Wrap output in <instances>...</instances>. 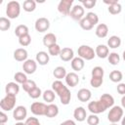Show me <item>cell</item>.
Wrapping results in <instances>:
<instances>
[{
    "instance_id": "44",
    "label": "cell",
    "mask_w": 125,
    "mask_h": 125,
    "mask_svg": "<svg viewBox=\"0 0 125 125\" xmlns=\"http://www.w3.org/2000/svg\"><path fill=\"white\" fill-rule=\"evenodd\" d=\"M87 123L88 125H99L100 123V118L97 116V114H91L87 117Z\"/></svg>"
},
{
    "instance_id": "13",
    "label": "cell",
    "mask_w": 125,
    "mask_h": 125,
    "mask_svg": "<svg viewBox=\"0 0 125 125\" xmlns=\"http://www.w3.org/2000/svg\"><path fill=\"white\" fill-rule=\"evenodd\" d=\"M73 117L78 122H83L87 119V112L83 106H77L73 111Z\"/></svg>"
},
{
    "instance_id": "47",
    "label": "cell",
    "mask_w": 125,
    "mask_h": 125,
    "mask_svg": "<svg viewBox=\"0 0 125 125\" xmlns=\"http://www.w3.org/2000/svg\"><path fill=\"white\" fill-rule=\"evenodd\" d=\"M117 92H118V94H120V95H122V96H124L125 95V83H119L118 85H117Z\"/></svg>"
},
{
    "instance_id": "4",
    "label": "cell",
    "mask_w": 125,
    "mask_h": 125,
    "mask_svg": "<svg viewBox=\"0 0 125 125\" xmlns=\"http://www.w3.org/2000/svg\"><path fill=\"white\" fill-rule=\"evenodd\" d=\"M16 96L14 95H7L1 100L0 102V107L3 111H10L12 109H15V105H16Z\"/></svg>"
},
{
    "instance_id": "28",
    "label": "cell",
    "mask_w": 125,
    "mask_h": 125,
    "mask_svg": "<svg viewBox=\"0 0 125 125\" xmlns=\"http://www.w3.org/2000/svg\"><path fill=\"white\" fill-rule=\"evenodd\" d=\"M42 97H43L44 102H47V103H49V104H52V103L55 101L56 93H55L53 90H46V91L43 92Z\"/></svg>"
},
{
    "instance_id": "51",
    "label": "cell",
    "mask_w": 125,
    "mask_h": 125,
    "mask_svg": "<svg viewBox=\"0 0 125 125\" xmlns=\"http://www.w3.org/2000/svg\"><path fill=\"white\" fill-rule=\"evenodd\" d=\"M121 105H122V107L123 108H125V95L122 97V99H121Z\"/></svg>"
},
{
    "instance_id": "19",
    "label": "cell",
    "mask_w": 125,
    "mask_h": 125,
    "mask_svg": "<svg viewBox=\"0 0 125 125\" xmlns=\"http://www.w3.org/2000/svg\"><path fill=\"white\" fill-rule=\"evenodd\" d=\"M70 65L74 71H80L83 69L85 65V62L80 57H76V58H73V60L70 62Z\"/></svg>"
},
{
    "instance_id": "1",
    "label": "cell",
    "mask_w": 125,
    "mask_h": 125,
    "mask_svg": "<svg viewBox=\"0 0 125 125\" xmlns=\"http://www.w3.org/2000/svg\"><path fill=\"white\" fill-rule=\"evenodd\" d=\"M52 90L59 96L60 101L62 104L66 105L70 103L71 93L68 90V88L61 80H56L52 83Z\"/></svg>"
},
{
    "instance_id": "2",
    "label": "cell",
    "mask_w": 125,
    "mask_h": 125,
    "mask_svg": "<svg viewBox=\"0 0 125 125\" xmlns=\"http://www.w3.org/2000/svg\"><path fill=\"white\" fill-rule=\"evenodd\" d=\"M21 14V5L18 1H10L6 6V15L8 19H17Z\"/></svg>"
},
{
    "instance_id": "26",
    "label": "cell",
    "mask_w": 125,
    "mask_h": 125,
    "mask_svg": "<svg viewBox=\"0 0 125 125\" xmlns=\"http://www.w3.org/2000/svg\"><path fill=\"white\" fill-rule=\"evenodd\" d=\"M120 45H121V38L119 36L112 35L107 40V47H109L111 49H116V48L120 47Z\"/></svg>"
},
{
    "instance_id": "35",
    "label": "cell",
    "mask_w": 125,
    "mask_h": 125,
    "mask_svg": "<svg viewBox=\"0 0 125 125\" xmlns=\"http://www.w3.org/2000/svg\"><path fill=\"white\" fill-rule=\"evenodd\" d=\"M61 47L58 45V44H54L52 46H50L48 48V52H49V55L50 56H53V57H56V56H60L61 54Z\"/></svg>"
},
{
    "instance_id": "48",
    "label": "cell",
    "mask_w": 125,
    "mask_h": 125,
    "mask_svg": "<svg viewBox=\"0 0 125 125\" xmlns=\"http://www.w3.org/2000/svg\"><path fill=\"white\" fill-rule=\"evenodd\" d=\"M8 121V115L2 110L0 112V124H5Z\"/></svg>"
},
{
    "instance_id": "55",
    "label": "cell",
    "mask_w": 125,
    "mask_h": 125,
    "mask_svg": "<svg viewBox=\"0 0 125 125\" xmlns=\"http://www.w3.org/2000/svg\"><path fill=\"white\" fill-rule=\"evenodd\" d=\"M110 125H117V123H111Z\"/></svg>"
},
{
    "instance_id": "22",
    "label": "cell",
    "mask_w": 125,
    "mask_h": 125,
    "mask_svg": "<svg viewBox=\"0 0 125 125\" xmlns=\"http://www.w3.org/2000/svg\"><path fill=\"white\" fill-rule=\"evenodd\" d=\"M58 114H59V107L57 104H47L45 116H47L49 118H53V117H56Z\"/></svg>"
},
{
    "instance_id": "3",
    "label": "cell",
    "mask_w": 125,
    "mask_h": 125,
    "mask_svg": "<svg viewBox=\"0 0 125 125\" xmlns=\"http://www.w3.org/2000/svg\"><path fill=\"white\" fill-rule=\"evenodd\" d=\"M78 57L83 59L84 61H91L96 57V52L94 49L88 45H81L77 50Z\"/></svg>"
},
{
    "instance_id": "24",
    "label": "cell",
    "mask_w": 125,
    "mask_h": 125,
    "mask_svg": "<svg viewBox=\"0 0 125 125\" xmlns=\"http://www.w3.org/2000/svg\"><path fill=\"white\" fill-rule=\"evenodd\" d=\"M43 44H44V46H46L48 48L50 46L54 45V44H57V37H56V35L54 33H51V32L45 34L44 37H43Z\"/></svg>"
},
{
    "instance_id": "42",
    "label": "cell",
    "mask_w": 125,
    "mask_h": 125,
    "mask_svg": "<svg viewBox=\"0 0 125 125\" xmlns=\"http://www.w3.org/2000/svg\"><path fill=\"white\" fill-rule=\"evenodd\" d=\"M103 82H104L103 77H92L90 80V84L93 88H99L100 86H102Z\"/></svg>"
},
{
    "instance_id": "54",
    "label": "cell",
    "mask_w": 125,
    "mask_h": 125,
    "mask_svg": "<svg viewBox=\"0 0 125 125\" xmlns=\"http://www.w3.org/2000/svg\"><path fill=\"white\" fill-rule=\"evenodd\" d=\"M122 57H123V60L125 61V50H124V52H123V54H122Z\"/></svg>"
},
{
    "instance_id": "38",
    "label": "cell",
    "mask_w": 125,
    "mask_h": 125,
    "mask_svg": "<svg viewBox=\"0 0 125 125\" xmlns=\"http://www.w3.org/2000/svg\"><path fill=\"white\" fill-rule=\"evenodd\" d=\"M93 25H96L98 22H99V17L96 13L94 12H89L86 14V17H85Z\"/></svg>"
},
{
    "instance_id": "53",
    "label": "cell",
    "mask_w": 125,
    "mask_h": 125,
    "mask_svg": "<svg viewBox=\"0 0 125 125\" xmlns=\"http://www.w3.org/2000/svg\"><path fill=\"white\" fill-rule=\"evenodd\" d=\"M121 125H125V116H123L121 119Z\"/></svg>"
},
{
    "instance_id": "20",
    "label": "cell",
    "mask_w": 125,
    "mask_h": 125,
    "mask_svg": "<svg viewBox=\"0 0 125 125\" xmlns=\"http://www.w3.org/2000/svg\"><path fill=\"white\" fill-rule=\"evenodd\" d=\"M5 92L8 95H14L17 96L20 92V86L17 82H9L5 87Z\"/></svg>"
},
{
    "instance_id": "39",
    "label": "cell",
    "mask_w": 125,
    "mask_h": 125,
    "mask_svg": "<svg viewBox=\"0 0 125 125\" xmlns=\"http://www.w3.org/2000/svg\"><path fill=\"white\" fill-rule=\"evenodd\" d=\"M79 25H80V27L82 28V29H84V30H91L93 27H94V25L84 17L81 21H79Z\"/></svg>"
},
{
    "instance_id": "32",
    "label": "cell",
    "mask_w": 125,
    "mask_h": 125,
    "mask_svg": "<svg viewBox=\"0 0 125 125\" xmlns=\"http://www.w3.org/2000/svg\"><path fill=\"white\" fill-rule=\"evenodd\" d=\"M11 27V21L8 18L1 17L0 18V30L1 31H6Z\"/></svg>"
},
{
    "instance_id": "34",
    "label": "cell",
    "mask_w": 125,
    "mask_h": 125,
    "mask_svg": "<svg viewBox=\"0 0 125 125\" xmlns=\"http://www.w3.org/2000/svg\"><path fill=\"white\" fill-rule=\"evenodd\" d=\"M14 79H15V81H16L18 84H23L26 80H28L26 74H25L24 72H21V71L15 73V75H14Z\"/></svg>"
},
{
    "instance_id": "43",
    "label": "cell",
    "mask_w": 125,
    "mask_h": 125,
    "mask_svg": "<svg viewBox=\"0 0 125 125\" xmlns=\"http://www.w3.org/2000/svg\"><path fill=\"white\" fill-rule=\"evenodd\" d=\"M28 94V96L31 98V99H37V98H39L43 93H42V91H41V89L39 88V87H35V88H33L29 93H27Z\"/></svg>"
},
{
    "instance_id": "7",
    "label": "cell",
    "mask_w": 125,
    "mask_h": 125,
    "mask_svg": "<svg viewBox=\"0 0 125 125\" xmlns=\"http://www.w3.org/2000/svg\"><path fill=\"white\" fill-rule=\"evenodd\" d=\"M73 0H61L58 5V11L62 16H69L72 9Z\"/></svg>"
},
{
    "instance_id": "11",
    "label": "cell",
    "mask_w": 125,
    "mask_h": 125,
    "mask_svg": "<svg viewBox=\"0 0 125 125\" xmlns=\"http://www.w3.org/2000/svg\"><path fill=\"white\" fill-rule=\"evenodd\" d=\"M27 116V110L23 105H18L13 111V117L17 121H22Z\"/></svg>"
},
{
    "instance_id": "31",
    "label": "cell",
    "mask_w": 125,
    "mask_h": 125,
    "mask_svg": "<svg viewBox=\"0 0 125 125\" xmlns=\"http://www.w3.org/2000/svg\"><path fill=\"white\" fill-rule=\"evenodd\" d=\"M15 34L19 38L21 37V36H23V35H25V34H28V27L26 25H24V24H20V25H18L16 27Z\"/></svg>"
},
{
    "instance_id": "16",
    "label": "cell",
    "mask_w": 125,
    "mask_h": 125,
    "mask_svg": "<svg viewBox=\"0 0 125 125\" xmlns=\"http://www.w3.org/2000/svg\"><path fill=\"white\" fill-rule=\"evenodd\" d=\"M96 56H98L100 59H105L108 57L109 55V49L107 46L104 45V44H100L96 47Z\"/></svg>"
},
{
    "instance_id": "5",
    "label": "cell",
    "mask_w": 125,
    "mask_h": 125,
    "mask_svg": "<svg viewBox=\"0 0 125 125\" xmlns=\"http://www.w3.org/2000/svg\"><path fill=\"white\" fill-rule=\"evenodd\" d=\"M123 117V108L119 105H113L107 114V119L110 123H117Z\"/></svg>"
},
{
    "instance_id": "18",
    "label": "cell",
    "mask_w": 125,
    "mask_h": 125,
    "mask_svg": "<svg viewBox=\"0 0 125 125\" xmlns=\"http://www.w3.org/2000/svg\"><path fill=\"white\" fill-rule=\"evenodd\" d=\"M91 97H92L91 91H90L89 89H86V88L80 89V90L78 91V93H77V99H78L80 102H82V103H86V102L90 101Z\"/></svg>"
},
{
    "instance_id": "52",
    "label": "cell",
    "mask_w": 125,
    "mask_h": 125,
    "mask_svg": "<svg viewBox=\"0 0 125 125\" xmlns=\"http://www.w3.org/2000/svg\"><path fill=\"white\" fill-rule=\"evenodd\" d=\"M15 125H25V122H22V121H18Z\"/></svg>"
},
{
    "instance_id": "40",
    "label": "cell",
    "mask_w": 125,
    "mask_h": 125,
    "mask_svg": "<svg viewBox=\"0 0 125 125\" xmlns=\"http://www.w3.org/2000/svg\"><path fill=\"white\" fill-rule=\"evenodd\" d=\"M19 43H20V45L22 46V47L28 46V45L31 43V36L29 35V33H28V34H25V35H23V36H21V37H20V38H19Z\"/></svg>"
},
{
    "instance_id": "46",
    "label": "cell",
    "mask_w": 125,
    "mask_h": 125,
    "mask_svg": "<svg viewBox=\"0 0 125 125\" xmlns=\"http://www.w3.org/2000/svg\"><path fill=\"white\" fill-rule=\"evenodd\" d=\"M25 125H41L37 117H28L25 120Z\"/></svg>"
},
{
    "instance_id": "17",
    "label": "cell",
    "mask_w": 125,
    "mask_h": 125,
    "mask_svg": "<svg viewBox=\"0 0 125 125\" xmlns=\"http://www.w3.org/2000/svg\"><path fill=\"white\" fill-rule=\"evenodd\" d=\"M27 51L23 48H19L14 51V59L18 62H25L27 60Z\"/></svg>"
},
{
    "instance_id": "37",
    "label": "cell",
    "mask_w": 125,
    "mask_h": 125,
    "mask_svg": "<svg viewBox=\"0 0 125 125\" xmlns=\"http://www.w3.org/2000/svg\"><path fill=\"white\" fill-rule=\"evenodd\" d=\"M21 87H22V89L26 92V93H29L33 88H35L36 87V83L33 81V80H26L23 84H21Z\"/></svg>"
},
{
    "instance_id": "14",
    "label": "cell",
    "mask_w": 125,
    "mask_h": 125,
    "mask_svg": "<svg viewBox=\"0 0 125 125\" xmlns=\"http://www.w3.org/2000/svg\"><path fill=\"white\" fill-rule=\"evenodd\" d=\"M60 58L63 62L72 61L73 58H74V52L71 48H68V47L62 48V51H61V54H60Z\"/></svg>"
},
{
    "instance_id": "27",
    "label": "cell",
    "mask_w": 125,
    "mask_h": 125,
    "mask_svg": "<svg viewBox=\"0 0 125 125\" xmlns=\"http://www.w3.org/2000/svg\"><path fill=\"white\" fill-rule=\"evenodd\" d=\"M66 69L63 66H57L54 71H53V75L55 76V78H57L58 80H61L62 78H65L66 76Z\"/></svg>"
},
{
    "instance_id": "36",
    "label": "cell",
    "mask_w": 125,
    "mask_h": 125,
    "mask_svg": "<svg viewBox=\"0 0 125 125\" xmlns=\"http://www.w3.org/2000/svg\"><path fill=\"white\" fill-rule=\"evenodd\" d=\"M107 10H108L109 14H111V15H118V14H120L121 11H122V6H121L119 3H116V4H114V5L108 6Z\"/></svg>"
},
{
    "instance_id": "25",
    "label": "cell",
    "mask_w": 125,
    "mask_h": 125,
    "mask_svg": "<svg viewBox=\"0 0 125 125\" xmlns=\"http://www.w3.org/2000/svg\"><path fill=\"white\" fill-rule=\"evenodd\" d=\"M100 101L106 106V108L112 107L113 104H114V99L109 94H104V95H102L101 98H100Z\"/></svg>"
},
{
    "instance_id": "8",
    "label": "cell",
    "mask_w": 125,
    "mask_h": 125,
    "mask_svg": "<svg viewBox=\"0 0 125 125\" xmlns=\"http://www.w3.org/2000/svg\"><path fill=\"white\" fill-rule=\"evenodd\" d=\"M84 14H85V9L82 5H75L72 7L71 11H70V18L73 19L74 21H81L84 17Z\"/></svg>"
},
{
    "instance_id": "9",
    "label": "cell",
    "mask_w": 125,
    "mask_h": 125,
    "mask_svg": "<svg viewBox=\"0 0 125 125\" xmlns=\"http://www.w3.org/2000/svg\"><path fill=\"white\" fill-rule=\"evenodd\" d=\"M46 107H47V104H45L44 103L34 102V103L31 104V105H30V110H31V112H32L34 115L40 116V115H45Z\"/></svg>"
},
{
    "instance_id": "21",
    "label": "cell",
    "mask_w": 125,
    "mask_h": 125,
    "mask_svg": "<svg viewBox=\"0 0 125 125\" xmlns=\"http://www.w3.org/2000/svg\"><path fill=\"white\" fill-rule=\"evenodd\" d=\"M50 61V55L47 54L44 51H40L36 54V62L37 63H39L40 65H46L48 64Z\"/></svg>"
},
{
    "instance_id": "41",
    "label": "cell",
    "mask_w": 125,
    "mask_h": 125,
    "mask_svg": "<svg viewBox=\"0 0 125 125\" xmlns=\"http://www.w3.org/2000/svg\"><path fill=\"white\" fill-rule=\"evenodd\" d=\"M104 68L102 66H95L93 69H92V77H103L104 78Z\"/></svg>"
},
{
    "instance_id": "49",
    "label": "cell",
    "mask_w": 125,
    "mask_h": 125,
    "mask_svg": "<svg viewBox=\"0 0 125 125\" xmlns=\"http://www.w3.org/2000/svg\"><path fill=\"white\" fill-rule=\"evenodd\" d=\"M60 125H76V123L73 120H71V119H67V120L62 122Z\"/></svg>"
},
{
    "instance_id": "50",
    "label": "cell",
    "mask_w": 125,
    "mask_h": 125,
    "mask_svg": "<svg viewBox=\"0 0 125 125\" xmlns=\"http://www.w3.org/2000/svg\"><path fill=\"white\" fill-rule=\"evenodd\" d=\"M104 3L106 4V5H108V6H111V5H114V4L118 3V1H116V0H109V1L108 0H104Z\"/></svg>"
},
{
    "instance_id": "12",
    "label": "cell",
    "mask_w": 125,
    "mask_h": 125,
    "mask_svg": "<svg viewBox=\"0 0 125 125\" xmlns=\"http://www.w3.org/2000/svg\"><path fill=\"white\" fill-rule=\"evenodd\" d=\"M22 69L25 74H33L37 69V62L34 60H26L23 62Z\"/></svg>"
},
{
    "instance_id": "29",
    "label": "cell",
    "mask_w": 125,
    "mask_h": 125,
    "mask_svg": "<svg viewBox=\"0 0 125 125\" xmlns=\"http://www.w3.org/2000/svg\"><path fill=\"white\" fill-rule=\"evenodd\" d=\"M23 10L27 13H30V12H33L36 8V2L34 0H25L23 2Z\"/></svg>"
},
{
    "instance_id": "33",
    "label": "cell",
    "mask_w": 125,
    "mask_h": 125,
    "mask_svg": "<svg viewBox=\"0 0 125 125\" xmlns=\"http://www.w3.org/2000/svg\"><path fill=\"white\" fill-rule=\"evenodd\" d=\"M107 60H108V62L112 65H117L120 62V57L117 53L115 52H112V53H109L108 57H107Z\"/></svg>"
},
{
    "instance_id": "10",
    "label": "cell",
    "mask_w": 125,
    "mask_h": 125,
    "mask_svg": "<svg viewBox=\"0 0 125 125\" xmlns=\"http://www.w3.org/2000/svg\"><path fill=\"white\" fill-rule=\"evenodd\" d=\"M34 27L38 32H45L50 28V21L47 18H39L36 20Z\"/></svg>"
},
{
    "instance_id": "23",
    "label": "cell",
    "mask_w": 125,
    "mask_h": 125,
    "mask_svg": "<svg viewBox=\"0 0 125 125\" xmlns=\"http://www.w3.org/2000/svg\"><path fill=\"white\" fill-rule=\"evenodd\" d=\"M95 32L99 38H104V37H106V35L108 33V27L105 23H99Z\"/></svg>"
},
{
    "instance_id": "30",
    "label": "cell",
    "mask_w": 125,
    "mask_h": 125,
    "mask_svg": "<svg viewBox=\"0 0 125 125\" xmlns=\"http://www.w3.org/2000/svg\"><path fill=\"white\" fill-rule=\"evenodd\" d=\"M123 78V74L121 71L119 70H112L110 73H109V79L114 82V83H118L122 80Z\"/></svg>"
},
{
    "instance_id": "6",
    "label": "cell",
    "mask_w": 125,
    "mask_h": 125,
    "mask_svg": "<svg viewBox=\"0 0 125 125\" xmlns=\"http://www.w3.org/2000/svg\"><path fill=\"white\" fill-rule=\"evenodd\" d=\"M88 109H89L90 112L93 113V114H99V113H102V112L105 111L107 108H106V106L99 100V101L90 102V103L88 104Z\"/></svg>"
},
{
    "instance_id": "15",
    "label": "cell",
    "mask_w": 125,
    "mask_h": 125,
    "mask_svg": "<svg viewBox=\"0 0 125 125\" xmlns=\"http://www.w3.org/2000/svg\"><path fill=\"white\" fill-rule=\"evenodd\" d=\"M65 83L69 87H75L79 83V76L75 72H69L65 76Z\"/></svg>"
},
{
    "instance_id": "45",
    "label": "cell",
    "mask_w": 125,
    "mask_h": 125,
    "mask_svg": "<svg viewBox=\"0 0 125 125\" xmlns=\"http://www.w3.org/2000/svg\"><path fill=\"white\" fill-rule=\"evenodd\" d=\"M81 4L84 7V9H92L96 5V0H83L81 1Z\"/></svg>"
},
{
    "instance_id": "56",
    "label": "cell",
    "mask_w": 125,
    "mask_h": 125,
    "mask_svg": "<svg viewBox=\"0 0 125 125\" xmlns=\"http://www.w3.org/2000/svg\"><path fill=\"white\" fill-rule=\"evenodd\" d=\"M0 125H5V124H0Z\"/></svg>"
}]
</instances>
